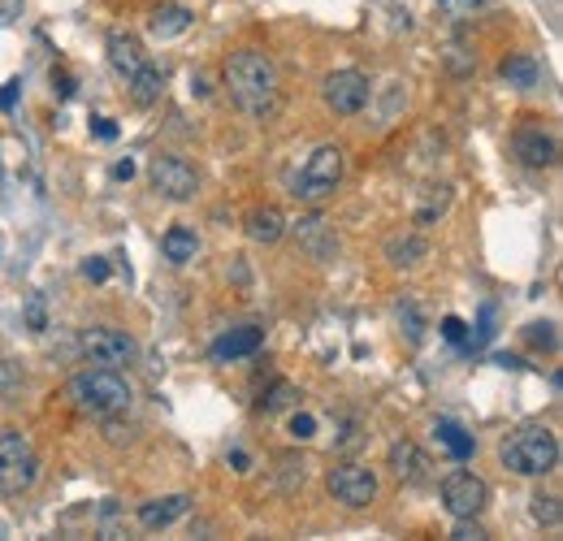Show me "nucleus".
Returning <instances> with one entry per match:
<instances>
[{
    "mask_svg": "<svg viewBox=\"0 0 563 541\" xmlns=\"http://www.w3.org/2000/svg\"><path fill=\"white\" fill-rule=\"evenodd\" d=\"M226 87H230V100L239 104L243 113L265 117V113H273V104H278V87H282L278 65L260 48H239V52H230V61H226Z\"/></svg>",
    "mask_w": 563,
    "mask_h": 541,
    "instance_id": "1",
    "label": "nucleus"
},
{
    "mask_svg": "<svg viewBox=\"0 0 563 541\" xmlns=\"http://www.w3.org/2000/svg\"><path fill=\"white\" fill-rule=\"evenodd\" d=\"M70 403L78 407L83 416H96V420H109L117 412L130 407V381L122 377V368H83V373L70 377Z\"/></svg>",
    "mask_w": 563,
    "mask_h": 541,
    "instance_id": "2",
    "label": "nucleus"
},
{
    "mask_svg": "<svg viewBox=\"0 0 563 541\" xmlns=\"http://www.w3.org/2000/svg\"><path fill=\"white\" fill-rule=\"evenodd\" d=\"M499 455H503V468H512L516 477H546L559 464V438L546 425H520L503 442Z\"/></svg>",
    "mask_w": 563,
    "mask_h": 541,
    "instance_id": "3",
    "label": "nucleus"
},
{
    "mask_svg": "<svg viewBox=\"0 0 563 541\" xmlns=\"http://www.w3.org/2000/svg\"><path fill=\"white\" fill-rule=\"evenodd\" d=\"M39 481V455L22 429H0V494L18 498Z\"/></svg>",
    "mask_w": 563,
    "mask_h": 541,
    "instance_id": "4",
    "label": "nucleus"
},
{
    "mask_svg": "<svg viewBox=\"0 0 563 541\" xmlns=\"http://www.w3.org/2000/svg\"><path fill=\"white\" fill-rule=\"evenodd\" d=\"M338 182H343V148H334V143H325L304 161V169L295 174V200L304 204H321L330 200L338 191Z\"/></svg>",
    "mask_w": 563,
    "mask_h": 541,
    "instance_id": "5",
    "label": "nucleus"
},
{
    "mask_svg": "<svg viewBox=\"0 0 563 541\" xmlns=\"http://www.w3.org/2000/svg\"><path fill=\"white\" fill-rule=\"evenodd\" d=\"M78 351L87 355V364H100V368H130L135 364V338L117 325H91L78 334Z\"/></svg>",
    "mask_w": 563,
    "mask_h": 541,
    "instance_id": "6",
    "label": "nucleus"
},
{
    "mask_svg": "<svg viewBox=\"0 0 563 541\" xmlns=\"http://www.w3.org/2000/svg\"><path fill=\"white\" fill-rule=\"evenodd\" d=\"M325 485H330V494L343 507H351V511H364V507L377 503V472L364 468V464H338V468H330Z\"/></svg>",
    "mask_w": 563,
    "mask_h": 541,
    "instance_id": "7",
    "label": "nucleus"
},
{
    "mask_svg": "<svg viewBox=\"0 0 563 541\" xmlns=\"http://www.w3.org/2000/svg\"><path fill=\"white\" fill-rule=\"evenodd\" d=\"M321 96L338 117H356L364 104H369L373 83H369V74H360V70H334V74H325Z\"/></svg>",
    "mask_w": 563,
    "mask_h": 541,
    "instance_id": "8",
    "label": "nucleus"
},
{
    "mask_svg": "<svg viewBox=\"0 0 563 541\" xmlns=\"http://www.w3.org/2000/svg\"><path fill=\"white\" fill-rule=\"evenodd\" d=\"M486 503H490V485L481 481L477 472H451V477H442V507H447L455 520L481 516Z\"/></svg>",
    "mask_w": 563,
    "mask_h": 541,
    "instance_id": "9",
    "label": "nucleus"
},
{
    "mask_svg": "<svg viewBox=\"0 0 563 541\" xmlns=\"http://www.w3.org/2000/svg\"><path fill=\"white\" fill-rule=\"evenodd\" d=\"M148 178H152V187L165 195V200H174V204H182V200H191L195 191H200V178H195V169L182 161V156H169V152H161V156H152V165H148Z\"/></svg>",
    "mask_w": 563,
    "mask_h": 541,
    "instance_id": "10",
    "label": "nucleus"
},
{
    "mask_svg": "<svg viewBox=\"0 0 563 541\" xmlns=\"http://www.w3.org/2000/svg\"><path fill=\"white\" fill-rule=\"evenodd\" d=\"M512 152L520 156V165H529V169H551V165L559 161V143H555V135H546L542 126L516 130Z\"/></svg>",
    "mask_w": 563,
    "mask_h": 541,
    "instance_id": "11",
    "label": "nucleus"
},
{
    "mask_svg": "<svg viewBox=\"0 0 563 541\" xmlns=\"http://www.w3.org/2000/svg\"><path fill=\"white\" fill-rule=\"evenodd\" d=\"M382 252H386V260H390L395 269H416V265H421V260L429 256V243H425L416 230H395V234H390V239L382 243Z\"/></svg>",
    "mask_w": 563,
    "mask_h": 541,
    "instance_id": "12",
    "label": "nucleus"
},
{
    "mask_svg": "<svg viewBox=\"0 0 563 541\" xmlns=\"http://www.w3.org/2000/svg\"><path fill=\"white\" fill-rule=\"evenodd\" d=\"M191 511V498L187 494H169V498H152V503L139 507V524L143 529H169V524H178L182 516Z\"/></svg>",
    "mask_w": 563,
    "mask_h": 541,
    "instance_id": "13",
    "label": "nucleus"
},
{
    "mask_svg": "<svg viewBox=\"0 0 563 541\" xmlns=\"http://www.w3.org/2000/svg\"><path fill=\"white\" fill-rule=\"evenodd\" d=\"M109 65L122 78H135L143 65H148V52H143V44L135 35H126V31H113L109 35Z\"/></svg>",
    "mask_w": 563,
    "mask_h": 541,
    "instance_id": "14",
    "label": "nucleus"
},
{
    "mask_svg": "<svg viewBox=\"0 0 563 541\" xmlns=\"http://www.w3.org/2000/svg\"><path fill=\"white\" fill-rule=\"evenodd\" d=\"M260 342H265V329L256 325H239L230 329V334H221L213 342V360H243V355H256Z\"/></svg>",
    "mask_w": 563,
    "mask_h": 541,
    "instance_id": "15",
    "label": "nucleus"
},
{
    "mask_svg": "<svg viewBox=\"0 0 563 541\" xmlns=\"http://www.w3.org/2000/svg\"><path fill=\"white\" fill-rule=\"evenodd\" d=\"M429 459L421 455V446L416 442H395L390 446V472H395L399 481H408V485H421L429 477Z\"/></svg>",
    "mask_w": 563,
    "mask_h": 541,
    "instance_id": "16",
    "label": "nucleus"
},
{
    "mask_svg": "<svg viewBox=\"0 0 563 541\" xmlns=\"http://www.w3.org/2000/svg\"><path fill=\"white\" fill-rule=\"evenodd\" d=\"M247 239L252 243H278L282 234H286V217L278 213V208H269V204H260V208H252V213H247Z\"/></svg>",
    "mask_w": 563,
    "mask_h": 541,
    "instance_id": "17",
    "label": "nucleus"
},
{
    "mask_svg": "<svg viewBox=\"0 0 563 541\" xmlns=\"http://www.w3.org/2000/svg\"><path fill=\"white\" fill-rule=\"evenodd\" d=\"M161 252L169 265H191L195 252H200V239H195L191 226H169L165 239H161Z\"/></svg>",
    "mask_w": 563,
    "mask_h": 541,
    "instance_id": "18",
    "label": "nucleus"
},
{
    "mask_svg": "<svg viewBox=\"0 0 563 541\" xmlns=\"http://www.w3.org/2000/svg\"><path fill=\"white\" fill-rule=\"evenodd\" d=\"M499 74H503V83L507 87H520V91H529V87H538V78H542V70H538V61L529 57V52H512V57H503V65H499Z\"/></svg>",
    "mask_w": 563,
    "mask_h": 541,
    "instance_id": "19",
    "label": "nucleus"
},
{
    "mask_svg": "<svg viewBox=\"0 0 563 541\" xmlns=\"http://www.w3.org/2000/svg\"><path fill=\"white\" fill-rule=\"evenodd\" d=\"M148 31H152L156 39H178L182 31H191V9H182V5H161V9L152 13Z\"/></svg>",
    "mask_w": 563,
    "mask_h": 541,
    "instance_id": "20",
    "label": "nucleus"
},
{
    "mask_svg": "<svg viewBox=\"0 0 563 541\" xmlns=\"http://www.w3.org/2000/svg\"><path fill=\"white\" fill-rule=\"evenodd\" d=\"M126 87H130V100L148 109V104H156V100H161V91H165V74H161V70H156V65L148 61V65H143V70H139L135 78H126Z\"/></svg>",
    "mask_w": 563,
    "mask_h": 541,
    "instance_id": "21",
    "label": "nucleus"
},
{
    "mask_svg": "<svg viewBox=\"0 0 563 541\" xmlns=\"http://www.w3.org/2000/svg\"><path fill=\"white\" fill-rule=\"evenodd\" d=\"M438 442L442 446H447V451L455 455V459H468V455H473V438H468V433L460 429V425H451V420H438Z\"/></svg>",
    "mask_w": 563,
    "mask_h": 541,
    "instance_id": "22",
    "label": "nucleus"
},
{
    "mask_svg": "<svg viewBox=\"0 0 563 541\" xmlns=\"http://www.w3.org/2000/svg\"><path fill=\"white\" fill-rule=\"evenodd\" d=\"M529 516L546 524V529H559V520H563V507H559V498L555 494H538L533 498V507H529Z\"/></svg>",
    "mask_w": 563,
    "mask_h": 541,
    "instance_id": "23",
    "label": "nucleus"
},
{
    "mask_svg": "<svg viewBox=\"0 0 563 541\" xmlns=\"http://www.w3.org/2000/svg\"><path fill=\"white\" fill-rule=\"evenodd\" d=\"M525 342H529V347H542V351H555L559 347L555 321H533V325H525Z\"/></svg>",
    "mask_w": 563,
    "mask_h": 541,
    "instance_id": "24",
    "label": "nucleus"
},
{
    "mask_svg": "<svg viewBox=\"0 0 563 541\" xmlns=\"http://www.w3.org/2000/svg\"><path fill=\"white\" fill-rule=\"evenodd\" d=\"M295 403H299V390L291 386V381H278V386H273L265 399H260L265 412H282V407H295Z\"/></svg>",
    "mask_w": 563,
    "mask_h": 541,
    "instance_id": "25",
    "label": "nucleus"
},
{
    "mask_svg": "<svg viewBox=\"0 0 563 541\" xmlns=\"http://www.w3.org/2000/svg\"><path fill=\"white\" fill-rule=\"evenodd\" d=\"M399 325H403V334H408L412 342L425 338V321H421V312H416V303H399Z\"/></svg>",
    "mask_w": 563,
    "mask_h": 541,
    "instance_id": "26",
    "label": "nucleus"
},
{
    "mask_svg": "<svg viewBox=\"0 0 563 541\" xmlns=\"http://www.w3.org/2000/svg\"><path fill=\"white\" fill-rule=\"evenodd\" d=\"M291 438H295V442H308V438H317V416H308V412H295V416H291Z\"/></svg>",
    "mask_w": 563,
    "mask_h": 541,
    "instance_id": "27",
    "label": "nucleus"
},
{
    "mask_svg": "<svg viewBox=\"0 0 563 541\" xmlns=\"http://www.w3.org/2000/svg\"><path fill=\"white\" fill-rule=\"evenodd\" d=\"M455 541H486V529L477 524V516H468V520H455Z\"/></svg>",
    "mask_w": 563,
    "mask_h": 541,
    "instance_id": "28",
    "label": "nucleus"
},
{
    "mask_svg": "<svg viewBox=\"0 0 563 541\" xmlns=\"http://www.w3.org/2000/svg\"><path fill=\"white\" fill-rule=\"evenodd\" d=\"M26 325H31L35 329V334H39V329H48V316H44V299H31V303H26Z\"/></svg>",
    "mask_w": 563,
    "mask_h": 541,
    "instance_id": "29",
    "label": "nucleus"
},
{
    "mask_svg": "<svg viewBox=\"0 0 563 541\" xmlns=\"http://www.w3.org/2000/svg\"><path fill=\"white\" fill-rule=\"evenodd\" d=\"M442 338H447V342H464L468 338V325L460 321V316H442Z\"/></svg>",
    "mask_w": 563,
    "mask_h": 541,
    "instance_id": "30",
    "label": "nucleus"
},
{
    "mask_svg": "<svg viewBox=\"0 0 563 541\" xmlns=\"http://www.w3.org/2000/svg\"><path fill=\"white\" fill-rule=\"evenodd\" d=\"M83 273L91 277V282H109V260H104V256H91L87 265H83Z\"/></svg>",
    "mask_w": 563,
    "mask_h": 541,
    "instance_id": "31",
    "label": "nucleus"
},
{
    "mask_svg": "<svg viewBox=\"0 0 563 541\" xmlns=\"http://www.w3.org/2000/svg\"><path fill=\"white\" fill-rule=\"evenodd\" d=\"M442 9H451V13H473V9H481L486 0H438Z\"/></svg>",
    "mask_w": 563,
    "mask_h": 541,
    "instance_id": "32",
    "label": "nucleus"
},
{
    "mask_svg": "<svg viewBox=\"0 0 563 541\" xmlns=\"http://www.w3.org/2000/svg\"><path fill=\"white\" fill-rule=\"evenodd\" d=\"M91 130H96L100 139H117V126L109 122V117H91Z\"/></svg>",
    "mask_w": 563,
    "mask_h": 541,
    "instance_id": "33",
    "label": "nucleus"
},
{
    "mask_svg": "<svg viewBox=\"0 0 563 541\" xmlns=\"http://www.w3.org/2000/svg\"><path fill=\"white\" fill-rule=\"evenodd\" d=\"M113 178L130 182V178H135V161H130V156H126V161H117V165H113Z\"/></svg>",
    "mask_w": 563,
    "mask_h": 541,
    "instance_id": "34",
    "label": "nucleus"
},
{
    "mask_svg": "<svg viewBox=\"0 0 563 541\" xmlns=\"http://www.w3.org/2000/svg\"><path fill=\"white\" fill-rule=\"evenodd\" d=\"M52 83H57L61 96H74V78H70V74H57V70H52Z\"/></svg>",
    "mask_w": 563,
    "mask_h": 541,
    "instance_id": "35",
    "label": "nucleus"
},
{
    "mask_svg": "<svg viewBox=\"0 0 563 541\" xmlns=\"http://www.w3.org/2000/svg\"><path fill=\"white\" fill-rule=\"evenodd\" d=\"M18 87L22 83H5V87H0V109H9V104L18 100Z\"/></svg>",
    "mask_w": 563,
    "mask_h": 541,
    "instance_id": "36",
    "label": "nucleus"
},
{
    "mask_svg": "<svg viewBox=\"0 0 563 541\" xmlns=\"http://www.w3.org/2000/svg\"><path fill=\"white\" fill-rule=\"evenodd\" d=\"M230 464H234V472H252V459H247V451H230Z\"/></svg>",
    "mask_w": 563,
    "mask_h": 541,
    "instance_id": "37",
    "label": "nucleus"
},
{
    "mask_svg": "<svg viewBox=\"0 0 563 541\" xmlns=\"http://www.w3.org/2000/svg\"><path fill=\"white\" fill-rule=\"evenodd\" d=\"M13 13H18V0H0V22H13Z\"/></svg>",
    "mask_w": 563,
    "mask_h": 541,
    "instance_id": "38",
    "label": "nucleus"
}]
</instances>
